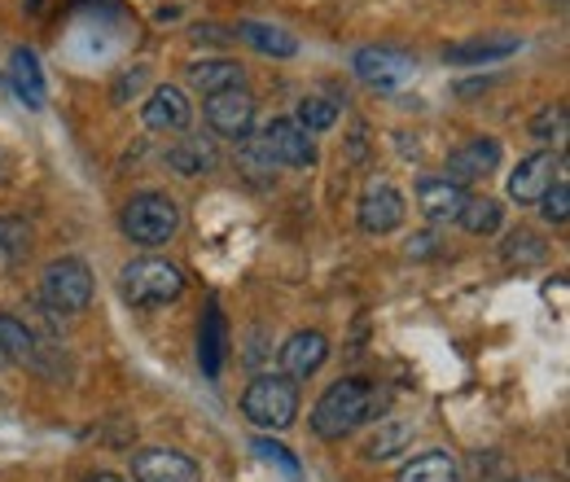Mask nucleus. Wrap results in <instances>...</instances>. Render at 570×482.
I'll list each match as a JSON object with an SVG mask.
<instances>
[{"mask_svg": "<svg viewBox=\"0 0 570 482\" xmlns=\"http://www.w3.org/2000/svg\"><path fill=\"white\" fill-rule=\"evenodd\" d=\"M373 400H377V391H373L368 382L343 377V382H334V386L316 400V409H312V430H316L321 439H347L360 421L373 416Z\"/></svg>", "mask_w": 570, "mask_h": 482, "instance_id": "nucleus-1", "label": "nucleus"}, {"mask_svg": "<svg viewBox=\"0 0 570 482\" xmlns=\"http://www.w3.org/2000/svg\"><path fill=\"white\" fill-rule=\"evenodd\" d=\"M242 413L259 430H285L298 416V386L289 377H255L242 395Z\"/></svg>", "mask_w": 570, "mask_h": 482, "instance_id": "nucleus-2", "label": "nucleus"}, {"mask_svg": "<svg viewBox=\"0 0 570 482\" xmlns=\"http://www.w3.org/2000/svg\"><path fill=\"white\" fill-rule=\"evenodd\" d=\"M119 289H124V298H128L132 307H158V303L180 298L185 276H180L176 264H167V259H137V264L124 268Z\"/></svg>", "mask_w": 570, "mask_h": 482, "instance_id": "nucleus-3", "label": "nucleus"}, {"mask_svg": "<svg viewBox=\"0 0 570 482\" xmlns=\"http://www.w3.org/2000/svg\"><path fill=\"white\" fill-rule=\"evenodd\" d=\"M176 228H180V210L167 194H137L124 207V233L137 246H163L176 237Z\"/></svg>", "mask_w": 570, "mask_h": 482, "instance_id": "nucleus-4", "label": "nucleus"}, {"mask_svg": "<svg viewBox=\"0 0 570 482\" xmlns=\"http://www.w3.org/2000/svg\"><path fill=\"white\" fill-rule=\"evenodd\" d=\"M92 298V273L83 259H58L45 268V303L62 316H75L83 312Z\"/></svg>", "mask_w": 570, "mask_h": 482, "instance_id": "nucleus-5", "label": "nucleus"}, {"mask_svg": "<svg viewBox=\"0 0 570 482\" xmlns=\"http://www.w3.org/2000/svg\"><path fill=\"white\" fill-rule=\"evenodd\" d=\"M352 67H356L360 79H364L368 88H377V92H400V88L417 75V62H413L409 53H400V49H377V45L356 49Z\"/></svg>", "mask_w": 570, "mask_h": 482, "instance_id": "nucleus-6", "label": "nucleus"}, {"mask_svg": "<svg viewBox=\"0 0 570 482\" xmlns=\"http://www.w3.org/2000/svg\"><path fill=\"white\" fill-rule=\"evenodd\" d=\"M137 482H203V465L176 447H141L132 456Z\"/></svg>", "mask_w": 570, "mask_h": 482, "instance_id": "nucleus-7", "label": "nucleus"}, {"mask_svg": "<svg viewBox=\"0 0 570 482\" xmlns=\"http://www.w3.org/2000/svg\"><path fill=\"white\" fill-rule=\"evenodd\" d=\"M207 128L233 140L250 137V128H255V97L246 88H228V92L207 97Z\"/></svg>", "mask_w": 570, "mask_h": 482, "instance_id": "nucleus-8", "label": "nucleus"}, {"mask_svg": "<svg viewBox=\"0 0 570 482\" xmlns=\"http://www.w3.org/2000/svg\"><path fill=\"white\" fill-rule=\"evenodd\" d=\"M264 145L273 154L277 167H289V171H307L316 163V145H312V132H303L294 119H273L264 128Z\"/></svg>", "mask_w": 570, "mask_h": 482, "instance_id": "nucleus-9", "label": "nucleus"}, {"mask_svg": "<svg viewBox=\"0 0 570 482\" xmlns=\"http://www.w3.org/2000/svg\"><path fill=\"white\" fill-rule=\"evenodd\" d=\"M497 167H500V140L474 137L448 154V176H443V180H452V185H474V180H488Z\"/></svg>", "mask_w": 570, "mask_h": 482, "instance_id": "nucleus-10", "label": "nucleus"}, {"mask_svg": "<svg viewBox=\"0 0 570 482\" xmlns=\"http://www.w3.org/2000/svg\"><path fill=\"white\" fill-rule=\"evenodd\" d=\"M553 167H558V154H553V149H540V154L522 158V163L513 167V176H509V198H513L518 207L540 203V198L549 194V185L558 180Z\"/></svg>", "mask_w": 570, "mask_h": 482, "instance_id": "nucleus-11", "label": "nucleus"}, {"mask_svg": "<svg viewBox=\"0 0 570 482\" xmlns=\"http://www.w3.org/2000/svg\"><path fill=\"white\" fill-rule=\"evenodd\" d=\"M404 224V194L391 189V185H373L364 198H360V228L382 237V233H395Z\"/></svg>", "mask_w": 570, "mask_h": 482, "instance_id": "nucleus-12", "label": "nucleus"}, {"mask_svg": "<svg viewBox=\"0 0 570 482\" xmlns=\"http://www.w3.org/2000/svg\"><path fill=\"white\" fill-rule=\"evenodd\" d=\"M325 360H330V343H325V334H316V329H298L289 343H282V373L289 382L312 377Z\"/></svg>", "mask_w": 570, "mask_h": 482, "instance_id": "nucleus-13", "label": "nucleus"}, {"mask_svg": "<svg viewBox=\"0 0 570 482\" xmlns=\"http://www.w3.org/2000/svg\"><path fill=\"white\" fill-rule=\"evenodd\" d=\"M141 119L149 132H180V128H189V97L167 83V88H158V92L145 101Z\"/></svg>", "mask_w": 570, "mask_h": 482, "instance_id": "nucleus-14", "label": "nucleus"}, {"mask_svg": "<svg viewBox=\"0 0 570 482\" xmlns=\"http://www.w3.org/2000/svg\"><path fill=\"white\" fill-rule=\"evenodd\" d=\"M465 189L452 185V180H422L417 185V207L430 224H456L461 219V207H465Z\"/></svg>", "mask_w": 570, "mask_h": 482, "instance_id": "nucleus-15", "label": "nucleus"}, {"mask_svg": "<svg viewBox=\"0 0 570 482\" xmlns=\"http://www.w3.org/2000/svg\"><path fill=\"white\" fill-rule=\"evenodd\" d=\"M224 355H228V325H224V312L212 303L203 312V329H198V364H203V373L212 382L219 377V368H224Z\"/></svg>", "mask_w": 570, "mask_h": 482, "instance_id": "nucleus-16", "label": "nucleus"}, {"mask_svg": "<svg viewBox=\"0 0 570 482\" xmlns=\"http://www.w3.org/2000/svg\"><path fill=\"white\" fill-rule=\"evenodd\" d=\"M9 83H13V92H18L22 106H31V110L45 106V75H40V62H36L31 49H18L9 58Z\"/></svg>", "mask_w": 570, "mask_h": 482, "instance_id": "nucleus-17", "label": "nucleus"}, {"mask_svg": "<svg viewBox=\"0 0 570 482\" xmlns=\"http://www.w3.org/2000/svg\"><path fill=\"white\" fill-rule=\"evenodd\" d=\"M518 53V36H488V40H465V45H448L443 49V62H456V67H474V62H497Z\"/></svg>", "mask_w": 570, "mask_h": 482, "instance_id": "nucleus-18", "label": "nucleus"}, {"mask_svg": "<svg viewBox=\"0 0 570 482\" xmlns=\"http://www.w3.org/2000/svg\"><path fill=\"white\" fill-rule=\"evenodd\" d=\"M189 83L203 92V97H215V92H228V88H242L246 83V70L228 58H215V62H198L189 70Z\"/></svg>", "mask_w": 570, "mask_h": 482, "instance_id": "nucleus-19", "label": "nucleus"}, {"mask_svg": "<svg viewBox=\"0 0 570 482\" xmlns=\"http://www.w3.org/2000/svg\"><path fill=\"white\" fill-rule=\"evenodd\" d=\"M237 36L246 45H255L259 53H268V58H294L298 53V40L285 27H273V22H242Z\"/></svg>", "mask_w": 570, "mask_h": 482, "instance_id": "nucleus-20", "label": "nucleus"}, {"mask_svg": "<svg viewBox=\"0 0 570 482\" xmlns=\"http://www.w3.org/2000/svg\"><path fill=\"white\" fill-rule=\"evenodd\" d=\"M36 360V338L22 321L13 316H0V368L9 364H31Z\"/></svg>", "mask_w": 570, "mask_h": 482, "instance_id": "nucleus-21", "label": "nucleus"}, {"mask_svg": "<svg viewBox=\"0 0 570 482\" xmlns=\"http://www.w3.org/2000/svg\"><path fill=\"white\" fill-rule=\"evenodd\" d=\"M395 482H461V470L448 452H426V456H413Z\"/></svg>", "mask_w": 570, "mask_h": 482, "instance_id": "nucleus-22", "label": "nucleus"}, {"mask_svg": "<svg viewBox=\"0 0 570 482\" xmlns=\"http://www.w3.org/2000/svg\"><path fill=\"white\" fill-rule=\"evenodd\" d=\"M167 163L180 171V176H198V171H212L215 167V145L203 137H185L180 145L167 149Z\"/></svg>", "mask_w": 570, "mask_h": 482, "instance_id": "nucleus-23", "label": "nucleus"}, {"mask_svg": "<svg viewBox=\"0 0 570 482\" xmlns=\"http://www.w3.org/2000/svg\"><path fill=\"white\" fill-rule=\"evenodd\" d=\"M237 167H242V176H246L250 185H273V171H277V163H273V154H268L264 137H242Z\"/></svg>", "mask_w": 570, "mask_h": 482, "instance_id": "nucleus-24", "label": "nucleus"}, {"mask_svg": "<svg viewBox=\"0 0 570 482\" xmlns=\"http://www.w3.org/2000/svg\"><path fill=\"white\" fill-rule=\"evenodd\" d=\"M456 224H465V233H474V237H488V233L500 228V203H492V198H465Z\"/></svg>", "mask_w": 570, "mask_h": 482, "instance_id": "nucleus-25", "label": "nucleus"}, {"mask_svg": "<svg viewBox=\"0 0 570 482\" xmlns=\"http://www.w3.org/2000/svg\"><path fill=\"white\" fill-rule=\"evenodd\" d=\"M303 132H330L338 124V106L325 101V97H303L298 101V119H294Z\"/></svg>", "mask_w": 570, "mask_h": 482, "instance_id": "nucleus-26", "label": "nucleus"}, {"mask_svg": "<svg viewBox=\"0 0 570 482\" xmlns=\"http://www.w3.org/2000/svg\"><path fill=\"white\" fill-rule=\"evenodd\" d=\"M27 250H31V224L18 215H0V255L9 264H18Z\"/></svg>", "mask_w": 570, "mask_h": 482, "instance_id": "nucleus-27", "label": "nucleus"}, {"mask_svg": "<svg viewBox=\"0 0 570 482\" xmlns=\"http://www.w3.org/2000/svg\"><path fill=\"white\" fill-rule=\"evenodd\" d=\"M544 255H549V250H544V242H540L535 233H513V237L504 242V259L518 264V268H522V264H544Z\"/></svg>", "mask_w": 570, "mask_h": 482, "instance_id": "nucleus-28", "label": "nucleus"}, {"mask_svg": "<svg viewBox=\"0 0 570 482\" xmlns=\"http://www.w3.org/2000/svg\"><path fill=\"white\" fill-rule=\"evenodd\" d=\"M409 439H413L409 425H382V430L373 434V443H368V461H386V456H395L400 443H409Z\"/></svg>", "mask_w": 570, "mask_h": 482, "instance_id": "nucleus-29", "label": "nucleus"}, {"mask_svg": "<svg viewBox=\"0 0 570 482\" xmlns=\"http://www.w3.org/2000/svg\"><path fill=\"white\" fill-rule=\"evenodd\" d=\"M540 207H544V219H549V224H567L570 219V185L562 176L549 185V194L540 198Z\"/></svg>", "mask_w": 570, "mask_h": 482, "instance_id": "nucleus-30", "label": "nucleus"}, {"mask_svg": "<svg viewBox=\"0 0 570 482\" xmlns=\"http://www.w3.org/2000/svg\"><path fill=\"white\" fill-rule=\"evenodd\" d=\"M562 132H567V106H544V110L531 119V137L558 140Z\"/></svg>", "mask_w": 570, "mask_h": 482, "instance_id": "nucleus-31", "label": "nucleus"}, {"mask_svg": "<svg viewBox=\"0 0 570 482\" xmlns=\"http://www.w3.org/2000/svg\"><path fill=\"white\" fill-rule=\"evenodd\" d=\"M250 447H255V452H259V456H264V461H277V465H282L285 474H298V461H294V456H289V452H285L282 443H273V439H255V443H250Z\"/></svg>", "mask_w": 570, "mask_h": 482, "instance_id": "nucleus-32", "label": "nucleus"}, {"mask_svg": "<svg viewBox=\"0 0 570 482\" xmlns=\"http://www.w3.org/2000/svg\"><path fill=\"white\" fill-rule=\"evenodd\" d=\"M83 482H124L119 474H92V479H83Z\"/></svg>", "mask_w": 570, "mask_h": 482, "instance_id": "nucleus-33", "label": "nucleus"}]
</instances>
